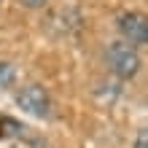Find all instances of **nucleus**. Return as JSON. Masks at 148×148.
Listing matches in <instances>:
<instances>
[{
    "instance_id": "1",
    "label": "nucleus",
    "mask_w": 148,
    "mask_h": 148,
    "mask_svg": "<svg viewBox=\"0 0 148 148\" xmlns=\"http://www.w3.org/2000/svg\"><path fill=\"white\" fill-rule=\"evenodd\" d=\"M105 62L110 67V73L124 78V81L140 73V54H137L135 46H129L124 40H113L105 46Z\"/></svg>"
},
{
    "instance_id": "2",
    "label": "nucleus",
    "mask_w": 148,
    "mask_h": 148,
    "mask_svg": "<svg viewBox=\"0 0 148 148\" xmlns=\"http://www.w3.org/2000/svg\"><path fill=\"white\" fill-rule=\"evenodd\" d=\"M16 105L32 119H51V110H54L49 92L43 89V86H38V84L24 86V89L16 94Z\"/></svg>"
},
{
    "instance_id": "3",
    "label": "nucleus",
    "mask_w": 148,
    "mask_h": 148,
    "mask_svg": "<svg viewBox=\"0 0 148 148\" xmlns=\"http://www.w3.org/2000/svg\"><path fill=\"white\" fill-rule=\"evenodd\" d=\"M119 32L124 35V43H129V46H145L148 43V24H145V16L135 14V11H124L119 14Z\"/></svg>"
},
{
    "instance_id": "4",
    "label": "nucleus",
    "mask_w": 148,
    "mask_h": 148,
    "mask_svg": "<svg viewBox=\"0 0 148 148\" xmlns=\"http://www.w3.org/2000/svg\"><path fill=\"white\" fill-rule=\"evenodd\" d=\"M14 84V67L11 65H0V86Z\"/></svg>"
},
{
    "instance_id": "5",
    "label": "nucleus",
    "mask_w": 148,
    "mask_h": 148,
    "mask_svg": "<svg viewBox=\"0 0 148 148\" xmlns=\"http://www.w3.org/2000/svg\"><path fill=\"white\" fill-rule=\"evenodd\" d=\"M135 148H148V135H145V129H140L135 137Z\"/></svg>"
},
{
    "instance_id": "6",
    "label": "nucleus",
    "mask_w": 148,
    "mask_h": 148,
    "mask_svg": "<svg viewBox=\"0 0 148 148\" xmlns=\"http://www.w3.org/2000/svg\"><path fill=\"white\" fill-rule=\"evenodd\" d=\"M19 3H22L24 8H43L49 0H19Z\"/></svg>"
},
{
    "instance_id": "7",
    "label": "nucleus",
    "mask_w": 148,
    "mask_h": 148,
    "mask_svg": "<svg viewBox=\"0 0 148 148\" xmlns=\"http://www.w3.org/2000/svg\"><path fill=\"white\" fill-rule=\"evenodd\" d=\"M30 148H49V145H46V140H32Z\"/></svg>"
}]
</instances>
